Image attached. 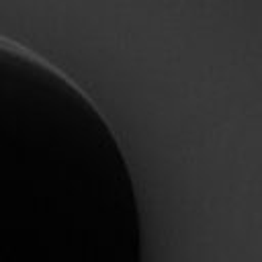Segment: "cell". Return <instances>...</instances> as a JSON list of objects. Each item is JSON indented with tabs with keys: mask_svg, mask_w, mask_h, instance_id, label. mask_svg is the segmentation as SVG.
<instances>
[]
</instances>
